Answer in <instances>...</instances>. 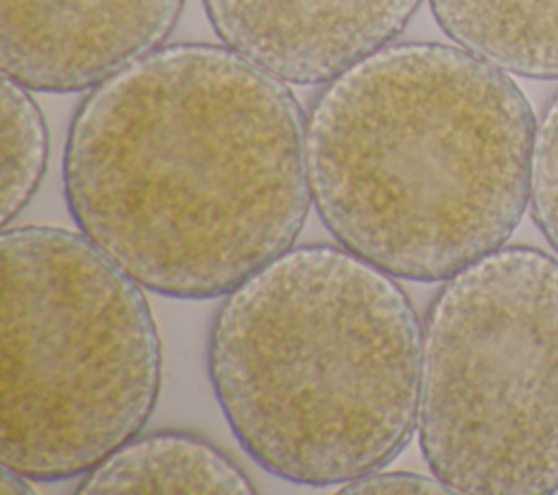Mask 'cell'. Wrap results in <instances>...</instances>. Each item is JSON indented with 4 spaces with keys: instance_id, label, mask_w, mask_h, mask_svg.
<instances>
[{
    "instance_id": "1",
    "label": "cell",
    "mask_w": 558,
    "mask_h": 495,
    "mask_svg": "<svg viewBox=\"0 0 558 495\" xmlns=\"http://www.w3.org/2000/svg\"><path fill=\"white\" fill-rule=\"evenodd\" d=\"M63 190L78 231L146 290L225 297L303 229L305 116L225 44H168L92 87Z\"/></svg>"
},
{
    "instance_id": "2",
    "label": "cell",
    "mask_w": 558,
    "mask_h": 495,
    "mask_svg": "<svg viewBox=\"0 0 558 495\" xmlns=\"http://www.w3.org/2000/svg\"><path fill=\"white\" fill-rule=\"evenodd\" d=\"M534 135L508 72L456 44L392 41L310 107L312 203L351 253L397 279L445 281L519 227Z\"/></svg>"
},
{
    "instance_id": "3",
    "label": "cell",
    "mask_w": 558,
    "mask_h": 495,
    "mask_svg": "<svg viewBox=\"0 0 558 495\" xmlns=\"http://www.w3.org/2000/svg\"><path fill=\"white\" fill-rule=\"evenodd\" d=\"M395 279L340 244H305L225 294L209 327V382L262 469L331 486L405 449L423 327Z\"/></svg>"
},
{
    "instance_id": "4",
    "label": "cell",
    "mask_w": 558,
    "mask_h": 495,
    "mask_svg": "<svg viewBox=\"0 0 558 495\" xmlns=\"http://www.w3.org/2000/svg\"><path fill=\"white\" fill-rule=\"evenodd\" d=\"M0 259V460L31 482L83 475L142 432L159 397L144 286L61 227H4Z\"/></svg>"
},
{
    "instance_id": "5",
    "label": "cell",
    "mask_w": 558,
    "mask_h": 495,
    "mask_svg": "<svg viewBox=\"0 0 558 495\" xmlns=\"http://www.w3.org/2000/svg\"><path fill=\"white\" fill-rule=\"evenodd\" d=\"M416 430L451 493L558 491V257L501 246L442 281L423 323Z\"/></svg>"
},
{
    "instance_id": "6",
    "label": "cell",
    "mask_w": 558,
    "mask_h": 495,
    "mask_svg": "<svg viewBox=\"0 0 558 495\" xmlns=\"http://www.w3.org/2000/svg\"><path fill=\"white\" fill-rule=\"evenodd\" d=\"M183 0H0L2 74L31 92H83L163 46Z\"/></svg>"
},
{
    "instance_id": "7",
    "label": "cell",
    "mask_w": 558,
    "mask_h": 495,
    "mask_svg": "<svg viewBox=\"0 0 558 495\" xmlns=\"http://www.w3.org/2000/svg\"><path fill=\"white\" fill-rule=\"evenodd\" d=\"M421 0H203L218 39L290 85H325L392 44Z\"/></svg>"
},
{
    "instance_id": "8",
    "label": "cell",
    "mask_w": 558,
    "mask_h": 495,
    "mask_svg": "<svg viewBox=\"0 0 558 495\" xmlns=\"http://www.w3.org/2000/svg\"><path fill=\"white\" fill-rule=\"evenodd\" d=\"M76 493H255L246 473L209 440L187 432L137 434L89 469Z\"/></svg>"
},
{
    "instance_id": "9",
    "label": "cell",
    "mask_w": 558,
    "mask_h": 495,
    "mask_svg": "<svg viewBox=\"0 0 558 495\" xmlns=\"http://www.w3.org/2000/svg\"><path fill=\"white\" fill-rule=\"evenodd\" d=\"M460 48L527 79H558V0H429Z\"/></svg>"
},
{
    "instance_id": "10",
    "label": "cell",
    "mask_w": 558,
    "mask_h": 495,
    "mask_svg": "<svg viewBox=\"0 0 558 495\" xmlns=\"http://www.w3.org/2000/svg\"><path fill=\"white\" fill-rule=\"evenodd\" d=\"M0 111V220L9 227L39 188L48 159V131L31 89L4 74Z\"/></svg>"
},
{
    "instance_id": "11",
    "label": "cell",
    "mask_w": 558,
    "mask_h": 495,
    "mask_svg": "<svg viewBox=\"0 0 558 495\" xmlns=\"http://www.w3.org/2000/svg\"><path fill=\"white\" fill-rule=\"evenodd\" d=\"M530 207L536 227L558 255V94L551 98L536 124Z\"/></svg>"
},
{
    "instance_id": "12",
    "label": "cell",
    "mask_w": 558,
    "mask_h": 495,
    "mask_svg": "<svg viewBox=\"0 0 558 495\" xmlns=\"http://www.w3.org/2000/svg\"><path fill=\"white\" fill-rule=\"evenodd\" d=\"M340 493H451L436 475L427 478L410 471H371L353 478L338 488Z\"/></svg>"
},
{
    "instance_id": "13",
    "label": "cell",
    "mask_w": 558,
    "mask_h": 495,
    "mask_svg": "<svg viewBox=\"0 0 558 495\" xmlns=\"http://www.w3.org/2000/svg\"><path fill=\"white\" fill-rule=\"evenodd\" d=\"M28 482L31 480L26 475H22L15 469L2 464V480H0V491L2 493H33Z\"/></svg>"
}]
</instances>
